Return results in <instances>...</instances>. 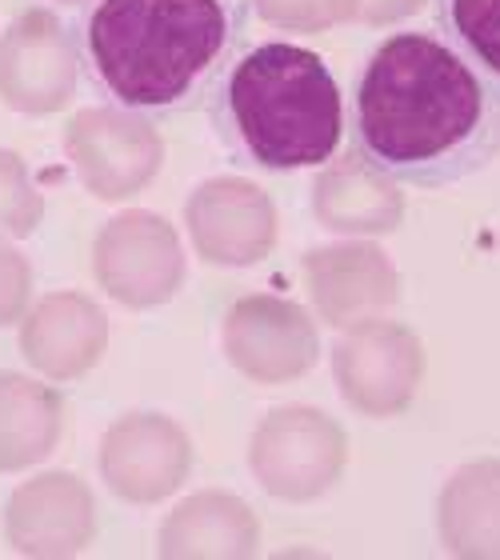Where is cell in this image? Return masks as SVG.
Returning a JSON list of instances; mask_svg holds the SVG:
<instances>
[{"label": "cell", "mask_w": 500, "mask_h": 560, "mask_svg": "<svg viewBox=\"0 0 500 560\" xmlns=\"http://www.w3.org/2000/svg\"><path fill=\"white\" fill-rule=\"evenodd\" d=\"M352 144L388 180L444 188L500 152V81L444 33L384 36L352 89Z\"/></svg>", "instance_id": "6da1fadb"}, {"label": "cell", "mask_w": 500, "mask_h": 560, "mask_svg": "<svg viewBox=\"0 0 500 560\" xmlns=\"http://www.w3.org/2000/svg\"><path fill=\"white\" fill-rule=\"evenodd\" d=\"M241 28V0H93L72 40L89 81L117 108L176 117L212 96Z\"/></svg>", "instance_id": "7a4b0ae2"}, {"label": "cell", "mask_w": 500, "mask_h": 560, "mask_svg": "<svg viewBox=\"0 0 500 560\" xmlns=\"http://www.w3.org/2000/svg\"><path fill=\"white\" fill-rule=\"evenodd\" d=\"M212 129L236 161L296 173L337 156L345 93L325 57L292 40L241 48L209 96Z\"/></svg>", "instance_id": "3957f363"}, {"label": "cell", "mask_w": 500, "mask_h": 560, "mask_svg": "<svg viewBox=\"0 0 500 560\" xmlns=\"http://www.w3.org/2000/svg\"><path fill=\"white\" fill-rule=\"evenodd\" d=\"M349 441L328 412L277 409L260 420L248 444V465L265 492L280 501H313L345 472Z\"/></svg>", "instance_id": "277c9868"}, {"label": "cell", "mask_w": 500, "mask_h": 560, "mask_svg": "<svg viewBox=\"0 0 500 560\" xmlns=\"http://www.w3.org/2000/svg\"><path fill=\"white\" fill-rule=\"evenodd\" d=\"M77 40L57 12L28 9L0 36V96L28 117L57 113L77 93Z\"/></svg>", "instance_id": "5b68a950"}, {"label": "cell", "mask_w": 500, "mask_h": 560, "mask_svg": "<svg viewBox=\"0 0 500 560\" xmlns=\"http://www.w3.org/2000/svg\"><path fill=\"white\" fill-rule=\"evenodd\" d=\"M340 397L364 417H396L412 405L425 373L420 340L400 325L364 320L333 352Z\"/></svg>", "instance_id": "8992f818"}, {"label": "cell", "mask_w": 500, "mask_h": 560, "mask_svg": "<svg viewBox=\"0 0 500 560\" xmlns=\"http://www.w3.org/2000/svg\"><path fill=\"white\" fill-rule=\"evenodd\" d=\"M93 265L108 296L132 308L168 301L185 280L181 241L168 221L152 212H125L117 221H108L105 233L96 236Z\"/></svg>", "instance_id": "52a82bcc"}, {"label": "cell", "mask_w": 500, "mask_h": 560, "mask_svg": "<svg viewBox=\"0 0 500 560\" xmlns=\"http://www.w3.org/2000/svg\"><path fill=\"white\" fill-rule=\"evenodd\" d=\"M77 173L101 200L132 197L161 168V137L125 108H84L65 132Z\"/></svg>", "instance_id": "ba28073f"}, {"label": "cell", "mask_w": 500, "mask_h": 560, "mask_svg": "<svg viewBox=\"0 0 500 560\" xmlns=\"http://www.w3.org/2000/svg\"><path fill=\"white\" fill-rule=\"evenodd\" d=\"M224 352L248 381L280 385L313 369L321 340L301 304L280 296H245L224 320Z\"/></svg>", "instance_id": "9c48e42d"}, {"label": "cell", "mask_w": 500, "mask_h": 560, "mask_svg": "<svg viewBox=\"0 0 500 560\" xmlns=\"http://www.w3.org/2000/svg\"><path fill=\"white\" fill-rule=\"evenodd\" d=\"M193 468V444L185 429L156 412L120 417L101 444V477L132 504L164 501Z\"/></svg>", "instance_id": "30bf717a"}, {"label": "cell", "mask_w": 500, "mask_h": 560, "mask_svg": "<svg viewBox=\"0 0 500 560\" xmlns=\"http://www.w3.org/2000/svg\"><path fill=\"white\" fill-rule=\"evenodd\" d=\"M96 533V501L72 472H45L12 492L4 537L21 557H72Z\"/></svg>", "instance_id": "8fae6325"}, {"label": "cell", "mask_w": 500, "mask_h": 560, "mask_svg": "<svg viewBox=\"0 0 500 560\" xmlns=\"http://www.w3.org/2000/svg\"><path fill=\"white\" fill-rule=\"evenodd\" d=\"M188 229L212 265H253L272 248V205L256 185L224 176L188 200Z\"/></svg>", "instance_id": "7c38bea8"}, {"label": "cell", "mask_w": 500, "mask_h": 560, "mask_svg": "<svg viewBox=\"0 0 500 560\" xmlns=\"http://www.w3.org/2000/svg\"><path fill=\"white\" fill-rule=\"evenodd\" d=\"M108 320L81 292H53L21 316V352L53 381H77L101 361Z\"/></svg>", "instance_id": "4fadbf2b"}, {"label": "cell", "mask_w": 500, "mask_h": 560, "mask_svg": "<svg viewBox=\"0 0 500 560\" xmlns=\"http://www.w3.org/2000/svg\"><path fill=\"white\" fill-rule=\"evenodd\" d=\"M304 277L328 325H364L396 301V272L369 245L316 248L304 257Z\"/></svg>", "instance_id": "5bb4252c"}, {"label": "cell", "mask_w": 500, "mask_h": 560, "mask_svg": "<svg viewBox=\"0 0 500 560\" xmlns=\"http://www.w3.org/2000/svg\"><path fill=\"white\" fill-rule=\"evenodd\" d=\"M260 525L253 509L229 492H200L161 528V557H253Z\"/></svg>", "instance_id": "9a60e30c"}, {"label": "cell", "mask_w": 500, "mask_h": 560, "mask_svg": "<svg viewBox=\"0 0 500 560\" xmlns=\"http://www.w3.org/2000/svg\"><path fill=\"white\" fill-rule=\"evenodd\" d=\"M65 429V400L57 388L24 373H0V472L45 460Z\"/></svg>", "instance_id": "2e32d148"}, {"label": "cell", "mask_w": 500, "mask_h": 560, "mask_svg": "<svg viewBox=\"0 0 500 560\" xmlns=\"http://www.w3.org/2000/svg\"><path fill=\"white\" fill-rule=\"evenodd\" d=\"M313 212L337 233H388L400 221V197L388 176L361 156L328 164L313 188Z\"/></svg>", "instance_id": "e0dca14e"}, {"label": "cell", "mask_w": 500, "mask_h": 560, "mask_svg": "<svg viewBox=\"0 0 500 560\" xmlns=\"http://www.w3.org/2000/svg\"><path fill=\"white\" fill-rule=\"evenodd\" d=\"M441 540L456 557H500V460L468 465L449 480Z\"/></svg>", "instance_id": "ac0fdd59"}, {"label": "cell", "mask_w": 500, "mask_h": 560, "mask_svg": "<svg viewBox=\"0 0 500 560\" xmlns=\"http://www.w3.org/2000/svg\"><path fill=\"white\" fill-rule=\"evenodd\" d=\"M437 24L465 57L500 81V0H437Z\"/></svg>", "instance_id": "d6986e66"}, {"label": "cell", "mask_w": 500, "mask_h": 560, "mask_svg": "<svg viewBox=\"0 0 500 560\" xmlns=\"http://www.w3.org/2000/svg\"><path fill=\"white\" fill-rule=\"evenodd\" d=\"M45 217V197L16 152L0 149V236H28Z\"/></svg>", "instance_id": "ffe728a7"}, {"label": "cell", "mask_w": 500, "mask_h": 560, "mask_svg": "<svg viewBox=\"0 0 500 560\" xmlns=\"http://www.w3.org/2000/svg\"><path fill=\"white\" fill-rule=\"evenodd\" d=\"M256 12L272 24L313 33V28H328V24L352 16L357 0H256Z\"/></svg>", "instance_id": "44dd1931"}, {"label": "cell", "mask_w": 500, "mask_h": 560, "mask_svg": "<svg viewBox=\"0 0 500 560\" xmlns=\"http://www.w3.org/2000/svg\"><path fill=\"white\" fill-rule=\"evenodd\" d=\"M28 292H33V269L16 248L0 236V328L16 325L28 308Z\"/></svg>", "instance_id": "7402d4cb"}, {"label": "cell", "mask_w": 500, "mask_h": 560, "mask_svg": "<svg viewBox=\"0 0 500 560\" xmlns=\"http://www.w3.org/2000/svg\"><path fill=\"white\" fill-rule=\"evenodd\" d=\"M420 9V0H357V12H361L364 21H396V16H405V12Z\"/></svg>", "instance_id": "603a6c76"}]
</instances>
